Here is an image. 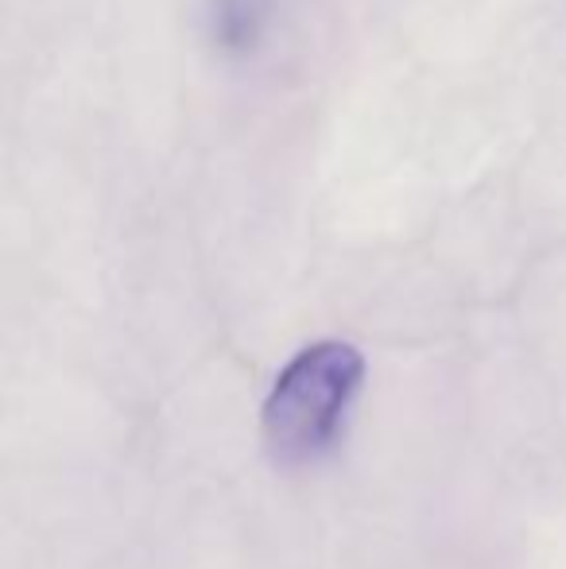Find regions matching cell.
<instances>
[{"label": "cell", "mask_w": 566, "mask_h": 569, "mask_svg": "<svg viewBox=\"0 0 566 569\" xmlns=\"http://www.w3.org/2000/svg\"><path fill=\"white\" fill-rule=\"evenodd\" d=\"M365 383V357L349 341L295 352L265 399V442L280 465H310L338 442Z\"/></svg>", "instance_id": "obj_1"}]
</instances>
